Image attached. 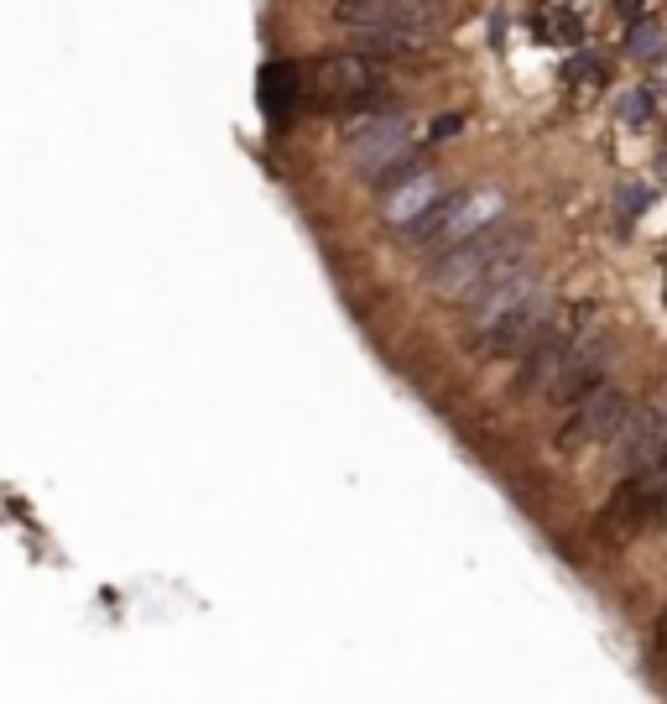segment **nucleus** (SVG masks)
Wrapping results in <instances>:
<instances>
[{
	"label": "nucleus",
	"mask_w": 667,
	"mask_h": 704,
	"mask_svg": "<svg viewBox=\"0 0 667 704\" xmlns=\"http://www.w3.org/2000/svg\"><path fill=\"white\" fill-rule=\"evenodd\" d=\"M522 256H527V230H501V224H491V230H480L470 241L444 245V256H438L428 282L444 298L470 302L495 272H506V266L522 262Z\"/></svg>",
	"instance_id": "obj_1"
},
{
	"label": "nucleus",
	"mask_w": 667,
	"mask_h": 704,
	"mask_svg": "<svg viewBox=\"0 0 667 704\" xmlns=\"http://www.w3.org/2000/svg\"><path fill=\"white\" fill-rule=\"evenodd\" d=\"M345 141H350V157L365 178H396L407 167V152H413V131L396 110H365L345 125Z\"/></svg>",
	"instance_id": "obj_2"
},
{
	"label": "nucleus",
	"mask_w": 667,
	"mask_h": 704,
	"mask_svg": "<svg viewBox=\"0 0 667 704\" xmlns=\"http://www.w3.org/2000/svg\"><path fill=\"white\" fill-rule=\"evenodd\" d=\"M501 209H506V199H501L495 188H470V194H453V199L433 204L428 215L407 230V241L459 245V241H470V235H480V230H491Z\"/></svg>",
	"instance_id": "obj_3"
},
{
	"label": "nucleus",
	"mask_w": 667,
	"mask_h": 704,
	"mask_svg": "<svg viewBox=\"0 0 667 704\" xmlns=\"http://www.w3.org/2000/svg\"><path fill=\"white\" fill-rule=\"evenodd\" d=\"M548 323H553V302H548V293L537 287V293H527L522 302H511L506 314H495L491 323L470 329V344L480 355H527L532 344L543 340Z\"/></svg>",
	"instance_id": "obj_4"
},
{
	"label": "nucleus",
	"mask_w": 667,
	"mask_h": 704,
	"mask_svg": "<svg viewBox=\"0 0 667 704\" xmlns=\"http://www.w3.org/2000/svg\"><path fill=\"white\" fill-rule=\"evenodd\" d=\"M444 0H339L334 21L345 32H438Z\"/></svg>",
	"instance_id": "obj_5"
},
{
	"label": "nucleus",
	"mask_w": 667,
	"mask_h": 704,
	"mask_svg": "<svg viewBox=\"0 0 667 704\" xmlns=\"http://www.w3.org/2000/svg\"><path fill=\"white\" fill-rule=\"evenodd\" d=\"M626 418H631L626 392H621V386H610V382H600L594 392H584V397L569 407V418H564V428H558V449H584V443L615 439Z\"/></svg>",
	"instance_id": "obj_6"
},
{
	"label": "nucleus",
	"mask_w": 667,
	"mask_h": 704,
	"mask_svg": "<svg viewBox=\"0 0 667 704\" xmlns=\"http://www.w3.org/2000/svg\"><path fill=\"white\" fill-rule=\"evenodd\" d=\"M647 522H657V485L636 470V475H626V481L615 485V496L605 502L600 532H605L610 543H621V538H636Z\"/></svg>",
	"instance_id": "obj_7"
},
{
	"label": "nucleus",
	"mask_w": 667,
	"mask_h": 704,
	"mask_svg": "<svg viewBox=\"0 0 667 704\" xmlns=\"http://www.w3.org/2000/svg\"><path fill=\"white\" fill-rule=\"evenodd\" d=\"M605 365H610V344L600 340V334H579V340L569 344V361H564V371H558V382H553V403L558 407H573L584 392H594V386L605 382Z\"/></svg>",
	"instance_id": "obj_8"
},
{
	"label": "nucleus",
	"mask_w": 667,
	"mask_h": 704,
	"mask_svg": "<svg viewBox=\"0 0 667 704\" xmlns=\"http://www.w3.org/2000/svg\"><path fill=\"white\" fill-rule=\"evenodd\" d=\"M615 449H621L626 475L652 470V464L667 454V413H657V407H631V418L621 422V433H615Z\"/></svg>",
	"instance_id": "obj_9"
},
{
	"label": "nucleus",
	"mask_w": 667,
	"mask_h": 704,
	"mask_svg": "<svg viewBox=\"0 0 667 704\" xmlns=\"http://www.w3.org/2000/svg\"><path fill=\"white\" fill-rule=\"evenodd\" d=\"M438 199H444V188H438L433 173H423V167H402V173H396V188L386 194V220H392L396 230H413Z\"/></svg>",
	"instance_id": "obj_10"
},
{
	"label": "nucleus",
	"mask_w": 667,
	"mask_h": 704,
	"mask_svg": "<svg viewBox=\"0 0 667 704\" xmlns=\"http://www.w3.org/2000/svg\"><path fill=\"white\" fill-rule=\"evenodd\" d=\"M318 74H324V89L339 95V100H354V95H365L381 84V74L371 68V53H345V58H324L318 63Z\"/></svg>",
	"instance_id": "obj_11"
},
{
	"label": "nucleus",
	"mask_w": 667,
	"mask_h": 704,
	"mask_svg": "<svg viewBox=\"0 0 667 704\" xmlns=\"http://www.w3.org/2000/svg\"><path fill=\"white\" fill-rule=\"evenodd\" d=\"M621 110H626V121H642V116H652V95H647V89H636Z\"/></svg>",
	"instance_id": "obj_12"
},
{
	"label": "nucleus",
	"mask_w": 667,
	"mask_h": 704,
	"mask_svg": "<svg viewBox=\"0 0 667 704\" xmlns=\"http://www.w3.org/2000/svg\"><path fill=\"white\" fill-rule=\"evenodd\" d=\"M459 125H464V116H444V121H433V141H449Z\"/></svg>",
	"instance_id": "obj_13"
}]
</instances>
